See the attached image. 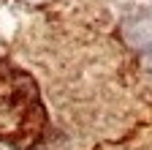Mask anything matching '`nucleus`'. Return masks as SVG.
Listing matches in <instances>:
<instances>
[{
  "label": "nucleus",
  "instance_id": "nucleus-1",
  "mask_svg": "<svg viewBox=\"0 0 152 150\" xmlns=\"http://www.w3.org/2000/svg\"><path fill=\"white\" fill-rule=\"evenodd\" d=\"M46 134V109L35 79L14 63L0 60V142L33 150Z\"/></svg>",
  "mask_w": 152,
  "mask_h": 150
}]
</instances>
